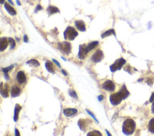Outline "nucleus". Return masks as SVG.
I'll return each instance as SVG.
<instances>
[{"label": "nucleus", "mask_w": 154, "mask_h": 136, "mask_svg": "<svg viewBox=\"0 0 154 136\" xmlns=\"http://www.w3.org/2000/svg\"><path fill=\"white\" fill-rule=\"evenodd\" d=\"M61 73H62V74H63L64 76H66L67 75V73H66V71L64 70H61Z\"/></svg>", "instance_id": "e433bc0d"}, {"label": "nucleus", "mask_w": 154, "mask_h": 136, "mask_svg": "<svg viewBox=\"0 0 154 136\" xmlns=\"http://www.w3.org/2000/svg\"><path fill=\"white\" fill-rule=\"evenodd\" d=\"M111 35H114V36H116V34H115L114 30L113 29H111V30H109L107 31L104 32L103 34L101 35V37L104 38L105 37H108L111 36Z\"/></svg>", "instance_id": "aec40b11"}, {"label": "nucleus", "mask_w": 154, "mask_h": 136, "mask_svg": "<svg viewBox=\"0 0 154 136\" xmlns=\"http://www.w3.org/2000/svg\"><path fill=\"white\" fill-rule=\"evenodd\" d=\"M78 35V33L74 28L72 26H68L64 32V38L65 40L72 41L77 37Z\"/></svg>", "instance_id": "f03ea898"}, {"label": "nucleus", "mask_w": 154, "mask_h": 136, "mask_svg": "<svg viewBox=\"0 0 154 136\" xmlns=\"http://www.w3.org/2000/svg\"><path fill=\"white\" fill-rule=\"evenodd\" d=\"M52 61L54 62V63L56 64V65L58 67H59V68H61V65H60V63H58V62L57 61H56V60L55 59H52Z\"/></svg>", "instance_id": "c756f323"}, {"label": "nucleus", "mask_w": 154, "mask_h": 136, "mask_svg": "<svg viewBox=\"0 0 154 136\" xmlns=\"http://www.w3.org/2000/svg\"><path fill=\"white\" fill-rule=\"evenodd\" d=\"M20 94H21V89L19 88L17 86L14 85V86L12 87V89H11V97H13V98H15V97H17L19 96Z\"/></svg>", "instance_id": "4468645a"}, {"label": "nucleus", "mask_w": 154, "mask_h": 136, "mask_svg": "<svg viewBox=\"0 0 154 136\" xmlns=\"http://www.w3.org/2000/svg\"><path fill=\"white\" fill-rule=\"evenodd\" d=\"M9 42L7 38L3 37L0 38V51L3 52L5 49H6L8 46Z\"/></svg>", "instance_id": "9b49d317"}, {"label": "nucleus", "mask_w": 154, "mask_h": 136, "mask_svg": "<svg viewBox=\"0 0 154 136\" xmlns=\"http://www.w3.org/2000/svg\"><path fill=\"white\" fill-rule=\"evenodd\" d=\"M27 64H29V65L33 66V67H39V66H40V64L39 62L37 61L36 59H31V60H29L27 62Z\"/></svg>", "instance_id": "4be33fe9"}, {"label": "nucleus", "mask_w": 154, "mask_h": 136, "mask_svg": "<svg viewBox=\"0 0 154 136\" xmlns=\"http://www.w3.org/2000/svg\"><path fill=\"white\" fill-rule=\"evenodd\" d=\"M42 9V6H41L40 5H38V6H37L36 9V10H35V12H37V11H39V10H41Z\"/></svg>", "instance_id": "2f4dec72"}, {"label": "nucleus", "mask_w": 154, "mask_h": 136, "mask_svg": "<svg viewBox=\"0 0 154 136\" xmlns=\"http://www.w3.org/2000/svg\"><path fill=\"white\" fill-rule=\"evenodd\" d=\"M4 77H5V79H6V80H10V77H9V75H8V73H5Z\"/></svg>", "instance_id": "c9c22d12"}, {"label": "nucleus", "mask_w": 154, "mask_h": 136, "mask_svg": "<svg viewBox=\"0 0 154 136\" xmlns=\"http://www.w3.org/2000/svg\"><path fill=\"white\" fill-rule=\"evenodd\" d=\"M97 99H98V100L99 101H101L103 99H104V96H102V95H100V96H99L97 97Z\"/></svg>", "instance_id": "72a5a7b5"}, {"label": "nucleus", "mask_w": 154, "mask_h": 136, "mask_svg": "<svg viewBox=\"0 0 154 136\" xmlns=\"http://www.w3.org/2000/svg\"><path fill=\"white\" fill-rule=\"evenodd\" d=\"M135 122L131 119L125 120L122 125V131L124 134L129 135L134 133L135 129Z\"/></svg>", "instance_id": "f257e3e1"}, {"label": "nucleus", "mask_w": 154, "mask_h": 136, "mask_svg": "<svg viewBox=\"0 0 154 136\" xmlns=\"http://www.w3.org/2000/svg\"><path fill=\"white\" fill-rule=\"evenodd\" d=\"M104 53H103V52L101 50L98 49L95 52L94 54H93L92 56H91V59L93 63H100V62L104 59Z\"/></svg>", "instance_id": "423d86ee"}, {"label": "nucleus", "mask_w": 154, "mask_h": 136, "mask_svg": "<svg viewBox=\"0 0 154 136\" xmlns=\"http://www.w3.org/2000/svg\"><path fill=\"white\" fill-rule=\"evenodd\" d=\"M152 112L153 114H154V102L153 103L152 105Z\"/></svg>", "instance_id": "4c0bfd02"}, {"label": "nucleus", "mask_w": 154, "mask_h": 136, "mask_svg": "<svg viewBox=\"0 0 154 136\" xmlns=\"http://www.w3.org/2000/svg\"><path fill=\"white\" fill-rule=\"evenodd\" d=\"M119 92L120 94L122 95V96L123 97V100H125L126 98H127L130 95L129 91H128L125 85H123L121 89H120V91H119Z\"/></svg>", "instance_id": "ddd939ff"}, {"label": "nucleus", "mask_w": 154, "mask_h": 136, "mask_svg": "<svg viewBox=\"0 0 154 136\" xmlns=\"http://www.w3.org/2000/svg\"><path fill=\"white\" fill-rule=\"evenodd\" d=\"M87 135L90 136V135H95V136H96V135H102V134H101L100 132L98 131H96V130H94V131H92L91 132H90L88 134H87Z\"/></svg>", "instance_id": "bb28decb"}, {"label": "nucleus", "mask_w": 154, "mask_h": 136, "mask_svg": "<svg viewBox=\"0 0 154 136\" xmlns=\"http://www.w3.org/2000/svg\"><path fill=\"white\" fill-rule=\"evenodd\" d=\"M15 135L16 136H19L20 135V133H19V131L17 130V129H15Z\"/></svg>", "instance_id": "f704fd0d"}, {"label": "nucleus", "mask_w": 154, "mask_h": 136, "mask_svg": "<svg viewBox=\"0 0 154 136\" xmlns=\"http://www.w3.org/2000/svg\"><path fill=\"white\" fill-rule=\"evenodd\" d=\"M126 63V61L124 58H120L118 60H116L115 61L114 64H113L112 65L110 66V71L112 72H115L117 70H120L122 69V66Z\"/></svg>", "instance_id": "20e7f679"}, {"label": "nucleus", "mask_w": 154, "mask_h": 136, "mask_svg": "<svg viewBox=\"0 0 154 136\" xmlns=\"http://www.w3.org/2000/svg\"><path fill=\"white\" fill-rule=\"evenodd\" d=\"M97 44H98V42H97V41L90 43L89 44H88V45H87V49H88L89 52H90L91 50H93V49L96 47Z\"/></svg>", "instance_id": "5701e85b"}, {"label": "nucleus", "mask_w": 154, "mask_h": 136, "mask_svg": "<svg viewBox=\"0 0 154 136\" xmlns=\"http://www.w3.org/2000/svg\"><path fill=\"white\" fill-rule=\"evenodd\" d=\"M0 93H1L2 97H4V98H8L9 96V91L7 88L3 89V82L1 83V90H0Z\"/></svg>", "instance_id": "f3484780"}, {"label": "nucleus", "mask_w": 154, "mask_h": 136, "mask_svg": "<svg viewBox=\"0 0 154 136\" xmlns=\"http://www.w3.org/2000/svg\"><path fill=\"white\" fill-rule=\"evenodd\" d=\"M75 25L76 28H77L79 31H80L81 32H84L86 30V28H85V25L84 21L81 20H78L75 21Z\"/></svg>", "instance_id": "9d476101"}, {"label": "nucleus", "mask_w": 154, "mask_h": 136, "mask_svg": "<svg viewBox=\"0 0 154 136\" xmlns=\"http://www.w3.org/2000/svg\"><path fill=\"white\" fill-rule=\"evenodd\" d=\"M123 100L122 95L119 92L113 94L110 96V101L113 106H118Z\"/></svg>", "instance_id": "39448f33"}, {"label": "nucleus", "mask_w": 154, "mask_h": 136, "mask_svg": "<svg viewBox=\"0 0 154 136\" xmlns=\"http://www.w3.org/2000/svg\"><path fill=\"white\" fill-rule=\"evenodd\" d=\"M58 49L61 53L65 55H69L71 52L72 46L71 43L67 42H63L58 44Z\"/></svg>", "instance_id": "7ed1b4c3"}, {"label": "nucleus", "mask_w": 154, "mask_h": 136, "mask_svg": "<svg viewBox=\"0 0 154 136\" xmlns=\"http://www.w3.org/2000/svg\"><path fill=\"white\" fill-rule=\"evenodd\" d=\"M149 130L151 133L154 134V118L151 119L149 121Z\"/></svg>", "instance_id": "b1692460"}, {"label": "nucleus", "mask_w": 154, "mask_h": 136, "mask_svg": "<svg viewBox=\"0 0 154 136\" xmlns=\"http://www.w3.org/2000/svg\"><path fill=\"white\" fill-rule=\"evenodd\" d=\"M4 2V0H1V4H3Z\"/></svg>", "instance_id": "79ce46f5"}, {"label": "nucleus", "mask_w": 154, "mask_h": 136, "mask_svg": "<svg viewBox=\"0 0 154 136\" xmlns=\"http://www.w3.org/2000/svg\"><path fill=\"white\" fill-rule=\"evenodd\" d=\"M4 8L6 10L7 12H8L10 15L11 16H15L16 15V11H15V10L9 4L5 3H4Z\"/></svg>", "instance_id": "dca6fc26"}, {"label": "nucleus", "mask_w": 154, "mask_h": 136, "mask_svg": "<svg viewBox=\"0 0 154 136\" xmlns=\"http://www.w3.org/2000/svg\"><path fill=\"white\" fill-rule=\"evenodd\" d=\"M7 1H8L9 2V3L11 4V5H13V4H13V3L12 2V1H11V0H7Z\"/></svg>", "instance_id": "ea45409f"}, {"label": "nucleus", "mask_w": 154, "mask_h": 136, "mask_svg": "<svg viewBox=\"0 0 154 136\" xmlns=\"http://www.w3.org/2000/svg\"><path fill=\"white\" fill-rule=\"evenodd\" d=\"M85 111H86V112L87 113H88V114H89V115L93 119H94V120H95V121H96V122H97V123H98V124H99V121H98V120H97V119H96V118L95 117V116L94 115V114H93V113L92 112L90 111V110H88V109H85Z\"/></svg>", "instance_id": "cd10ccee"}, {"label": "nucleus", "mask_w": 154, "mask_h": 136, "mask_svg": "<svg viewBox=\"0 0 154 136\" xmlns=\"http://www.w3.org/2000/svg\"><path fill=\"white\" fill-rule=\"evenodd\" d=\"M16 2H17V4H18L19 5H21V3L19 1V0H16Z\"/></svg>", "instance_id": "a19ab883"}, {"label": "nucleus", "mask_w": 154, "mask_h": 136, "mask_svg": "<svg viewBox=\"0 0 154 136\" xmlns=\"http://www.w3.org/2000/svg\"><path fill=\"white\" fill-rule=\"evenodd\" d=\"M24 41L25 43H28V36H27V35H24Z\"/></svg>", "instance_id": "473e14b6"}, {"label": "nucleus", "mask_w": 154, "mask_h": 136, "mask_svg": "<svg viewBox=\"0 0 154 136\" xmlns=\"http://www.w3.org/2000/svg\"><path fill=\"white\" fill-rule=\"evenodd\" d=\"M69 94L70 95V96L73 97L74 98H76V99H78V96H77V93L75 91L73 90H69Z\"/></svg>", "instance_id": "c85d7f7f"}, {"label": "nucleus", "mask_w": 154, "mask_h": 136, "mask_svg": "<svg viewBox=\"0 0 154 136\" xmlns=\"http://www.w3.org/2000/svg\"><path fill=\"white\" fill-rule=\"evenodd\" d=\"M9 42L10 44V49H13L15 47V46H16V42H15V40L13 39L12 38H9Z\"/></svg>", "instance_id": "a878e982"}, {"label": "nucleus", "mask_w": 154, "mask_h": 136, "mask_svg": "<svg viewBox=\"0 0 154 136\" xmlns=\"http://www.w3.org/2000/svg\"><path fill=\"white\" fill-rule=\"evenodd\" d=\"M89 50L87 48V45L85 44H82L79 46V52H78V58L79 59L83 60L86 57L87 53H89Z\"/></svg>", "instance_id": "0eeeda50"}, {"label": "nucleus", "mask_w": 154, "mask_h": 136, "mask_svg": "<svg viewBox=\"0 0 154 136\" xmlns=\"http://www.w3.org/2000/svg\"><path fill=\"white\" fill-rule=\"evenodd\" d=\"M61 59H63L64 60V61H66V59H65V58H64L63 57V56H62V57H61Z\"/></svg>", "instance_id": "37998d69"}, {"label": "nucleus", "mask_w": 154, "mask_h": 136, "mask_svg": "<svg viewBox=\"0 0 154 136\" xmlns=\"http://www.w3.org/2000/svg\"><path fill=\"white\" fill-rule=\"evenodd\" d=\"M153 101H154V92H152V96H151V98H150V100H149L150 103H152Z\"/></svg>", "instance_id": "7c9ffc66"}, {"label": "nucleus", "mask_w": 154, "mask_h": 136, "mask_svg": "<svg viewBox=\"0 0 154 136\" xmlns=\"http://www.w3.org/2000/svg\"><path fill=\"white\" fill-rule=\"evenodd\" d=\"M85 120L84 119H79L78 122V125L80 128V129L83 131H85V128L86 127V124H85Z\"/></svg>", "instance_id": "412c9836"}, {"label": "nucleus", "mask_w": 154, "mask_h": 136, "mask_svg": "<svg viewBox=\"0 0 154 136\" xmlns=\"http://www.w3.org/2000/svg\"><path fill=\"white\" fill-rule=\"evenodd\" d=\"M13 67H14V66L13 65H11L9 66V67H5V68H2L1 69V70L3 71V73H8L9 71H10L11 70L13 69Z\"/></svg>", "instance_id": "393cba45"}, {"label": "nucleus", "mask_w": 154, "mask_h": 136, "mask_svg": "<svg viewBox=\"0 0 154 136\" xmlns=\"http://www.w3.org/2000/svg\"><path fill=\"white\" fill-rule=\"evenodd\" d=\"M22 107H21L19 104H16L14 110V117H13V120L15 122H17L19 119V114L20 112Z\"/></svg>", "instance_id": "2eb2a0df"}, {"label": "nucleus", "mask_w": 154, "mask_h": 136, "mask_svg": "<svg viewBox=\"0 0 154 136\" xmlns=\"http://www.w3.org/2000/svg\"><path fill=\"white\" fill-rule=\"evenodd\" d=\"M102 87L104 90L110 91V92L114 91L115 90V88H116V86H115L114 83L110 80H108L105 81L102 84Z\"/></svg>", "instance_id": "6e6552de"}, {"label": "nucleus", "mask_w": 154, "mask_h": 136, "mask_svg": "<svg viewBox=\"0 0 154 136\" xmlns=\"http://www.w3.org/2000/svg\"><path fill=\"white\" fill-rule=\"evenodd\" d=\"M45 67L49 73H52V74L54 73V69H53V65H52L51 62H50L49 61L46 62V63H45Z\"/></svg>", "instance_id": "a211bd4d"}, {"label": "nucleus", "mask_w": 154, "mask_h": 136, "mask_svg": "<svg viewBox=\"0 0 154 136\" xmlns=\"http://www.w3.org/2000/svg\"><path fill=\"white\" fill-rule=\"evenodd\" d=\"M47 11L50 15H52L54 14V13H58L59 12V10L57 8V7H54V6H52V5H50L49 6L47 9Z\"/></svg>", "instance_id": "6ab92c4d"}, {"label": "nucleus", "mask_w": 154, "mask_h": 136, "mask_svg": "<svg viewBox=\"0 0 154 136\" xmlns=\"http://www.w3.org/2000/svg\"><path fill=\"white\" fill-rule=\"evenodd\" d=\"M16 79L18 82L20 84L25 83L27 81V77L25 74L22 71H19L17 72L16 75Z\"/></svg>", "instance_id": "1a4fd4ad"}, {"label": "nucleus", "mask_w": 154, "mask_h": 136, "mask_svg": "<svg viewBox=\"0 0 154 136\" xmlns=\"http://www.w3.org/2000/svg\"><path fill=\"white\" fill-rule=\"evenodd\" d=\"M77 112L78 110L76 108H65L63 110V114L66 117H70Z\"/></svg>", "instance_id": "f8f14e48"}, {"label": "nucleus", "mask_w": 154, "mask_h": 136, "mask_svg": "<svg viewBox=\"0 0 154 136\" xmlns=\"http://www.w3.org/2000/svg\"><path fill=\"white\" fill-rule=\"evenodd\" d=\"M106 133H107V135H109V136H111V135H112V134H111L110 133V132H109V131H108V130H106Z\"/></svg>", "instance_id": "58836bf2"}]
</instances>
